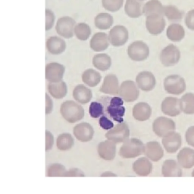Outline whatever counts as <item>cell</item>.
Segmentation results:
<instances>
[{
    "label": "cell",
    "mask_w": 194,
    "mask_h": 194,
    "mask_svg": "<svg viewBox=\"0 0 194 194\" xmlns=\"http://www.w3.org/2000/svg\"><path fill=\"white\" fill-rule=\"evenodd\" d=\"M102 101L106 115L112 120L118 123L124 122V115L125 114V108L123 106L124 100L121 97L104 96L101 99Z\"/></svg>",
    "instance_id": "1"
},
{
    "label": "cell",
    "mask_w": 194,
    "mask_h": 194,
    "mask_svg": "<svg viewBox=\"0 0 194 194\" xmlns=\"http://www.w3.org/2000/svg\"><path fill=\"white\" fill-rule=\"evenodd\" d=\"M61 115L69 123H75L84 117V109L80 105L71 100L64 102L61 105Z\"/></svg>",
    "instance_id": "2"
},
{
    "label": "cell",
    "mask_w": 194,
    "mask_h": 194,
    "mask_svg": "<svg viewBox=\"0 0 194 194\" xmlns=\"http://www.w3.org/2000/svg\"><path fill=\"white\" fill-rule=\"evenodd\" d=\"M145 145L136 138L128 139L120 148L119 155L124 159H133L144 154Z\"/></svg>",
    "instance_id": "3"
},
{
    "label": "cell",
    "mask_w": 194,
    "mask_h": 194,
    "mask_svg": "<svg viewBox=\"0 0 194 194\" xmlns=\"http://www.w3.org/2000/svg\"><path fill=\"white\" fill-rule=\"evenodd\" d=\"M164 89L168 94L179 95L183 94L186 89L185 79L178 74H171L164 80Z\"/></svg>",
    "instance_id": "4"
},
{
    "label": "cell",
    "mask_w": 194,
    "mask_h": 194,
    "mask_svg": "<svg viewBox=\"0 0 194 194\" xmlns=\"http://www.w3.org/2000/svg\"><path fill=\"white\" fill-rule=\"evenodd\" d=\"M127 55L129 58L134 62H142L149 55V48L143 41H134L129 45Z\"/></svg>",
    "instance_id": "5"
},
{
    "label": "cell",
    "mask_w": 194,
    "mask_h": 194,
    "mask_svg": "<svg viewBox=\"0 0 194 194\" xmlns=\"http://www.w3.org/2000/svg\"><path fill=\"white\" fill-rule=\"evenodd\" d=\"M180 51L174 44H169L161 51L159 59L165 67H172L180 60Z\"/></svg>",
    "instance_id": "6"
},
{
    "label": "cell",
    "mask_w": 194,
    "mask_h": 194,
    "mask_svg": "<svg viewBox=\"0 0 194 194\" xmlns=\"http://www.w3.org/2000/svg\"><path fill=\"white\" fill-rule=\"evenodd\" d=\"M76 21L70 16H63L59 18L55 24V30L58 34L65 39H71L74 35Z\"/></svg>",
    "instance_id": "7"
},
{
    "label": "cell",
    "mask_w": 194,
    "mask_h": 194,
    "mask_svg": "<svg viewBox=\"0 0 194 194\" xmlns=\"http://www.w3.org/2000/svg\"><path fill=\"white\" fill-rule=\"evenodd\" d=\"M152 130L156 136L162 138L176 130V124L171 118L160 116L153 121Z\"/></svg>",
    "instance_id": "8"
},
{
    "label": "cell",
    "mask_w": 194,
    "mask_h": 194,
    "mask_svg": "<svg viewBox=\"0 0 194 194\" xmlns=\"http://www.w3.org/2000/svg\"><path fill=\"white\" fill-rule=\"evenodd\" d=\"M130 130L126 123H119L105 133V138L115 143L124 142L129 139Z\"/></svg>",
    "instance_id": "9"
},
{
    "label": "cell",
    "mask_w": 194,
    "mask_h": 194,
    "mask_svg": "<svg viewBox=\"0 0 194 194\" xmlns=\"http://www.w3.org/2000/svg\"><path fill=\"white\" fill-rule=\"evenodd\" d=\"M109 38L110 44L113 46H122L129 39L128 30L123 25H115L109 31Z\"/></svg>",
    "instance_id": "10"
},
{
    "label": "cell",
    "mask_w": 194,
    "mask_h": 194,
    "mask_svg": "<svg viewBox=\"0 0 194 194\" xmlns=\"http://www.w3.org/2000/svg\"><path fill=\"white\" fill-rule=\"evenodd\" d=\"M118 95L127 102L136 101L139 95L136 83L132 80H125L120 85Z\"/></svg>",
    "instance_id": "11"
},
{
    "label": "cell",
    "mask_w": 194,
    "mask_h": 194,
    "mask_svg": "<svg viewBox=\"0 0 194 194\" xmlns=\"http://www.w3.org/2000/svg\"><path fill=\"white\" fill-rule=\"evenodd\" d=\"M166 26L165 16L153 15L146 17V28L150 34L158 36L165 30Z\"/></svg>",
    "instance_id": "12"
},
{
    "label": "cell",
    "mask_w": 194,
    "mask_h": 194,
    "mask_svg": "<svg viewBox=\"0 0 194 194\" xmlns=\"http://www.w3.org/2000/svg\"><path fill=\"white\" fill-rule=\"evenodd\" d=\"M162 143L165 151L169 154L176 153L182 146V137L179 133L171 132L162 137Z\"/></svg>",
    "instance_id": "13"
},
{
    "label": "cell",
    "mask_w": 194,
    "mask_h": 194,
    "mask_svg": "<svg viewBox=\"0 0 194 194\" xmlns=\"http://www.w3.org/2000/svg\"><path fill=\"white\" fill-rule=\"evenodd\" d=\"M161 109L164 115L169 117H177L181 113L180 99L174 96H168L164 99L161 105Z\"/></svg>",
    "instance_id": "14"
},
{
    "label": "cell",
    "mask_w": 194,
    "mask_h": 194,
    "mask_svg": "<svg viewBox=\"0 0 194 194\" xmlns=\"http://www.w3.org/2000/svg\"><path fill=\"white\" fill-rule=\"evenodd\" d=\"M65 68L57 62H51L45 65V79L49 83L62 81L65 74Z\"/></svg>",
    "instance_id": "15"
},
{
    "label": "cell",
    "mask_w": 194,
    "mask_h": 194,
    "mask_svg": "<svg viewBox=\"0 0 194 194\" xmlns=\"http://www.w3.org/2000/svg\"><path fill=\"white\" fill-rule=\"evenodd\" d=\"M136 83L139 89L144 92H149L156 86V80L152 73L144 71L136 75Z\"/></svg>",
    "instance_id": "16"
},
{
    "label": "cell",
    "mask_w": 194,
    "mask_h": 194,
    "mask_svg": "<svg viewBox=\"0 0 194 194\" xmlns=\"http://www.w3.org/2000/svg\"><path fill=\"white\" fill-rule=\"evenodd\" d=\"M177 161L183 169H191L194 168V148L186 146L178 152Z\"/></svg>",
    "instance_id": "17"
},
{
    "label": "cell",
    "mask_w": 194,
    "mask_h": 194,
    "mask_svg": "<svg viewBox=\"0 0 194 194\" xmlns=\"http://www.w3.org/2000/svg\"><path fill=\"white\" fill-rule=\"evenodd\" d=\"M182 169L177 161L167 159L162 165V174L165 177H180L183 175Z\"/></svg>",
    "instance_id": "18"
},
{
    "label": "cell",
    "mask_w": 194,
    "mask_h": 194,
    "mask_svg": "<svg viewBox=\"0 0 194 194\" xmlns=\"http://www.w3.org/2000/svg\"><path fill=\"white\" fill-rule=\"evenodd\" d=\"M74 135L80 142H89L93 137L94 130L89 123L82 122L74 127Z\"/></svg>",
    "instance_id": "19"
},
{
    "label": "cell",
    "mask_w": 194,
    "mask_h": 194,
    "mask_svg": "<svg viewBox=\"0 0 194 194\" xmlns=\"http://www.w3.org/2000/svg\"><path fill=\"white\" fill-rule=\"evenodd\" d=\"M144 154L152 162H159L163 158L164 150L157 141H150L145 145Z\"/></svg>",
    "instance_id": "20"
},
{
    "label": "cell",
    "mask_w": 194,
    "mask_h": 194,
    "mask_svg": "<svg viewBox=\"0 0 194 194\" xmlns=\"http://www.w3.org/2000/svg\"><path fill=\"white\" fill-rule=\"evenodd\" d=\"M110 44L109 35L103 32H98L92 36L89 42V46L94 52H100L108 48Z\"/></svg>",
    "instance_id": "21"
},
{
    "label": "cell",
    "mask_w": 194,
    "mask_h": 194,
    "mask_svg": "<svg viewBox=\"0 0 194 194\" xmlns=\"http://www.w3.org/2000/svg\"><path fill=\"white\" fill-rule=\"evenodd\" d=\"M115 142L107 139L101 142L98 145V154L101 159L106 161L113 160L116 156V145Z\"/></svg>",
    "instance_id": "22"
},
{
    "label": "cell",
    "mask_w": 194,
    "mask_h": 194,
    "mask_svg": "<svg viewBox=\"0 0 194 194\" xmlns=\"http://www.w3.org/2000/svg\"><path fill=\"white\" fill-rule=\"evenodd\" d=\"M119 82L115 74H108L105 77L102 85L100 87L99 91L103 93L115 95L119 92Z\"/></svg>",
    "instance_id": "23"
},
{
    "label": "cell",
    "mask_w": 194,
    "mask_h": 194,
    "mask_svg": "<svg viewBox=\"0 0 194 194\" xmlns=\"http://www.w3.org/2000/svg\"><path fill=\"white\" fill-rule=\"evenodd\" d=\"M47 51L52 55H60L65 51L66 42L59 36H50L45 42Z\"/></svg>",
    "instance_id": "24"
},
{
    "label": "cell",
    "mask_w": 194,
    "mask_h": 194,
    "mask_svg": "<svg viewBox=\"0 0 194 194\" xmlns=\"http://www.w3.org/2000/svg\"><path fill=\"white\" fill-rule=\"evenodd\" d=\"M152 115V108L148 103L141 102L136 103L133 109V116L136 121H145L149 119Z\"/></svg>",
    "instance_id": "25"
},
{
    "label": "cell",
    "mask_w": 194,
    "mask_h": 194,
    "mask_svg": "<svg viewBox=\"0 0 194 194\" xmlns=\"http://www.w3.org/2000/svg\"><path fill=\"white\" fill-rule=\"evenodd\" d=\"M185 35H186V32L181 24L173 23L167 27L166 36L171 42H180L184 39Z\"/></svg>",
    "instance_id": "26"
},
{
    "label": "cell",
    "mask_w": 194,
    "mask_h": 194,
    "mask_svg": "<svg viewBox=\"0 0 194 194\" xmlns=\"http://www.w3.org/2000/svg\"><path fill=\"white\" fill-rule=\"evenodd\" d=\"M148 158H139L133 164V170L137 175L141 177L148 176L152 171V164Z\"/></svg>",
    "instance_id": "27"
},
{
    "label": "cell",
    "mask_w": 194,
    "mask_h": 194,
    "mask_svg": "<svg viewBox=\"0 0 194 194\" xmlns=\"http://www.w3.org/2000/svg\"><path fill=\"white\" fill-rule=\"evenodd\" d=\"M142 2L139 0H126L124 2V12L130 18H138L142 15Z\"/></svg>",
    "instance_id": "28"
},
{
    "label": "cell",
    "mask_w": 194,
    "mask_h": 194,
    "mask_svg": "<svg viewBox=\"0 0 194 194\" xmlns=\"http://www.w3.org/2000/svg\"><path fill=\"white\" fill-rule=\"evenodd\" d=\"M142 15L145 17L153 15H164V5L159 0H147L142 5Z\"/></svg>",
    "instance_id": "29"
},
{
    "label": "cell",
    "mask_w": 194,
    "mask_h": 194,
    "mask_svg": "<svg viewBox=\"0 0 194 194\" xmlns=\"http://www.w3.org/2000/svg\"><path fill=\"white\" fill-rule=\"evenodd\" d=\"M73 97L78 103L86 104L92 99V92L91 89L85 86L84 85L79 84L74 87L73 91Z\"/></svg>",
    "instance_id": "30"
},
{
    "label": "cell",
    "mask_w": 194,
    "mask_h": 194,
    "mask_svg": "<svg viewBox=\"0 0 194 194\" xmlns=\"http://www.w3.org/2000/svg\"><path fill=\"white\" fill-rule=\"evenodd\" d=\"M113 17L108 12H100L94 18V24L99 30H108L113 25Z\"/></svg>",
    "instance_id": "31"
},
{
    "label": "cell",
    "mask_w": 194,
    "mask_h": 194,
    "mask_svg": "<svg viewBox=\"0 0 194 194\" xmlns=\"http://www.w3.org/2000/svg\"><path fill=\"white\" fill-rule=\"evenodd\" d=\"M180 107L183 114L187 115H194V93L186 92L180 99Z\"/></svg>",
    "instance_id": "32"
},
{
    "label": "cell",
    "mask_w": 194,
    "mask_h": 194,
    "mask_svg": "<svg viewBox=\"0 0 194 194\" xmlns=\"http://www.w3.org/2000/svg\"><path fill=\"white\" fill-rule=\"evenodd\" d=\"M92 65L98 70L105 71L111 68L112 59L110 56L105 53H99L92 58Z\"/></svg>",
    "instance_id": "33"
},
{
    "label": "cell",
    "mask_w": 194,
    "mask_h": 194,
    "mask_svg": "<svg viewBox=\"0 0 194 194\" xmlns=\"http://www.w3.org/2000/svg\"><path fill=\"white\" fill-rule=\"evenodd\" d=\"M48 92L55 99H62L68 93V86L64 81L50 83L48 86Z\"/></svg>",
    "instance_id": "34"
},
{
    "label": "cell",
    "mask_w": 194,
    "mask_h": 194,
    "mask_svg": "<svg viewBox=\"0 0 194 194\" xmlns=\"http://www.w3.org/2000/svg\"><path fill=\"white\" fill-rule=\"evenodd\" d=\"M101 74L93 69H87L82 74L83 83L90 87H95L101 81Z\"/></svg>",
    "instance_id": "35"
},
{
    "label": "cell",
    "mask_w": 194,
    "mask_h": 194,
    "mask_svg": "<svg viewBox=\"0 0 194 194\" xmlns=\"http://www.w3.org/2000/svg\"><path fill=\"white\" fill-rule=\"evenodd\" d=\"M164 16L170 21L177 22L183 18V13L175 5H164Z\"/></svg>",
    "instance_id": "36"
},
{
    "label": "cell",
    "mask_w": 194,
    "mask_h": 194,
    "mask_svg": "<svg viewBox=\"0 0 194 194\" xmlns=\"http://www.w3.org/2000/svg\"><path fill=\"white\" fill-rule=\"evenodd\" d=\"M74 144V139L70 133H64L59 135L56 140L57 148L61 151L71 149Z\"/></svg>",
    "instance_id": "37"
},
{
    "label": "cell",
    "mask_w": 194,
    "mask_h": 194,
    "mask_svg": "<svg viewBox=\"0 0 194 194\" xmlns=\"http://www.w3.org/2000/svg\"><path fill=\"white\" fill-rule=\"evenodd\" d=\"M74 35L81 41H86L91 35V28L86 23H78L74 27Z\"/></svg>",
    "instance_id": "38"
},
{
    "label": "cell",
    "mask_w": 194,
    "mask_h": 194,
    "mask_svg": "<svg viewBox=\"0 0 194 194\" xmlns=\"http://www.w3.org/2000/svg\"><path fill=\"white\" fill-rule=\"evenodd\" d=\"M68 170L61 164H52L47 168V177H65Z\"/></svg>",
    "instance_id": "39"
},
{
    "label": "cell",
    "mask_w": 194,
    "mask_h": 194,
    "mask_svg": "<svg viewBox=\"0 0 194 194\" xmlns=\"http://www.w3.org/2000/svg\"><path fill=\"white\" fill-rule=\"evenodd\" d=\"M102 5L109 12H117L124 5V0H102Z\"/></svg>",
    "instance_id": "40"
},
{
    "label": "cell",
    "mask_w": 194,
    "mask_h": 194,
    "mask_svg": "<svg viewBox=\"0 0 194 194\" xmlns=\"http://www.w3.org/2000/svg\"><path fill=\"white\" fill-rule=\"evenodd\" d=\"M89 114L92 118H100L105 114L103 104L99 102H92L89 106Z\"/></svg>",
    "instance_id": "41"
},
{
    "label": "cell",
    "mask_w": 194,
    "mask_h": 194,
    "mask_svg": "<svg viewBox=\"0 0 194 194\" xmlns=\"http://www.w3.org/2000/svg\"><path fill=\"white\" fill-rule=\"evenodd\" d=\"M55 15L50 9H45V30H51L55 24Z\"/></svg>",
    "instance_id": "42"
},
{
    "label": "cell",
    "mask_w": 194,
    "mask_h": 194,
    "mask_svg": "<svg viewBox=\"0 0 194 194\" xmlns=\"http://www.w3.org/2000/svg\"><path fill=\"white\" fill-rule=\"evenodd\" d=\"M185 25L189 30L194 31V9H191L186 12L184 18Z\"/></svg>",
    "instance_id": "43"
},
{
    "label": "cell",
    "mask_w": 194,
    "mask_h": 194,
    "mask_svg": "<svg viewBox=\"0 0 194 194\" xmlns=\"http://www.w3.org/2000/svg\"><path fill=\"white\" fill-rule=\"evenodd\" d=\"M99 124L103 130H109L114 127V123L105 115H103L100 117L99 120Z\"/></svg>",
    "instance_id": "44"
},
{
    "label": "cell",
    "mask_w": 194,
    "mask_h": 194,
    "mask_svg": "<svg viewBox=\"0 0 194 194\" xmlns=\"http://www.w3.org/2000/svg\"><path fill=\"white\" fill-rule=\"evenodd\" d=\"M185 140L188 146L194 148V125L190 126L185 132Z\"/></svg>",
    "instance_id": "45"
},
{
    "label": "cell",
    "mask_w": 194,
    "mask_h": 194,
    "mask_svg": "<svg viewBox=\"0 0 194 194\" xmlns=\"http://www.w3.org/2000/svg\"><path fill=\"white\" fill-rule=\"evenodd\" d=\"M54 144V137L51 132L45 130V151L50 150Z\"/></svg>",
    "instance_id": "46"
},
{
    "label": "cell",
    "mask_w": 194,
    "mask_h": 194,
    "mask_svg": "<svg viewBox=\"0 0 194 194\" xmlns=\"http://www.w3.org/2000/svg\"><path fill=\"white\" fill-rule=\"evenodd\" d=\"M65 177H85V174L79 168H71L68 170Z\"/></svg>",
    "instance_id": "47"
},
{
    "label": "cell",
    "mask_w": 194,
    "mask_h": 194,
    "mask_svg": "<svg viewBox=\"0 0 194 194\" xmlns=\"http://www.w3.org/2000/svg\"><path fill=\"white\" fill-rule=\"evenodd\" d=\"M53 109V102L48 95L45 93V114L48 115L52 112Z\"/></svg>",
    "instance_id": "48"
},
{
    "label": "cell",
    "mask_w": 194,
    "mask_h": 194,
    "mask_svg": "<svg viewBox=\"0 0 194 194\" xmlns=\"http://www.w3.org/2000/svg\"><path fill=\"white\" fill-rule=\"evenodd\" d=\"M101 177H116V174H113L112 172H109V171H106V172L101 174Z\"/></svg>",
    "instance_id": "49"
},
{
    "label": "cell",
    "mask_w": 194,
    "mask_h": 194,
    "mask_svg": "<svg viewBox=\"0 0 194 194\" xmlns=\"http://www.w3.org/2000/svg\"><path fill=\"white\" fill-rule=\"evenodd\" d=\"M191 176H192V177H194V168H193V170L192 171V173H191Z\"/></svg>",
    "instance_id": "50"
},
{
    "label": "cell",
    "mask_w": 194,
    "mask_h": 194,
    "mask_svg": "<svg viewBox=\"0 0 194 194\" xmlns=\"http://www.w3.org/2000/svg\"><path fill=\"white\" fill-rule=\"evenodd\" d=\"M139 1H140V2H145V1H146V0H139Z\"/></svg>",
    "instance_id": "51"
}]
</instances>
